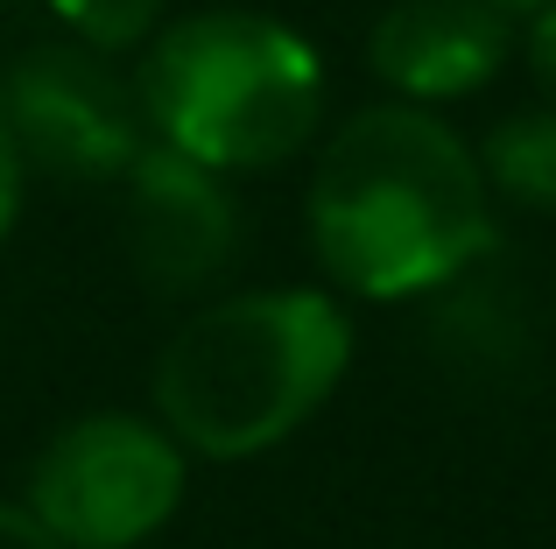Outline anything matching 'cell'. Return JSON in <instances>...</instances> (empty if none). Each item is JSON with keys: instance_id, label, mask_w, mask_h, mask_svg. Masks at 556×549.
<instances>
[{"instance_id": "6da1fadb", "label": "cell", "mask_w": 556, "mask_h": 549, "mask_svg": "<svg viewBox=\"0 0 556 549\" xmlns=\"http://www.w3.org/2000/svg\"><path fill=\"white\" fill-rule=\"evenodd\" d=\"M311 247L367 303H422L501 247L479 149L437 106H359L311 177Z\"/></svg>"}, {"instance_id": "7a4b0ae2", "label": "cell", "mask_w": 556, "mask_h": 549, "mask_svg": "<svg viewBox=\"0 0 556 549\" xmlns=\"http://www.w3.org/2000/svg\"><path fill=\"white\" fill-rule=\"evenodd\" d=\"M353 367V317L325 289H240L184 317L155 359V423L212 465L289 444Z\"/></svg>"}, {"instance_id": "3957f363", "label": "cell", "mask_w": 556, "mask_h": 549, "mask_svg": "<svg viewBox=\"0 0 556 549\" xmlns=\"http://www.w3.org/2000/svg\"><path fill=\"white\" fill-rule=\"evenodd\" d=\"M149 135L190 163L240 177L289 163L325 120V56L311 36L254 8H204L155 36L135 71Z\"/></svg>"}, {"instance_id": "277c9868", "label": "cell", "mask_w": 556, "mask_h": 549, "mask_svg": "<svg viewBox=\"0 0 556 549\" xmlns=\"http://www.w3.org/2000/svg\"><path fill=\"white\" fill-rule=\"evenodd\" d=\"M184 444L149 416H78L42 444L28 472V500L64 549H135L184 508Z\"/></svg>"}, {"instance_id": "5b68a950", "label": "cell", "mask_w": 556, "mask_h": 549, "mask_svg": "<svg viewBox=\"0 0 556 549\" xmlns=\"http://www.w3.org/2000/svg\"><path fill=\"white\" fill-rule=\"evenodd\" d=\"M0 120L14 127L28 169L64 183H121L155 141L135 78L78 36L14 56L0 78Z\"/></svg>"}, {"instance_id": "8992f818", "label": "cell", "mask_w": 556, "mask_h": 549, "mask_svg": "<svg viewBox=\"0 0 556 549\" xmlns=\"http://www.w3.org/2000/svg\"><path fill=\"white\" fill-rule=\"evenodd\" d=\"M121 233L127 261L155 296H198L240 261V197L218 169L149 141L135 169L121 177Z\"/></svg>"}, {"instance_id": "52a82bcc", "label": "cell", "mask_w": 556, "mask_h": 549, "mask_svg": "<svg viewBox=\"0 0 556 549\" xmlns=\"http://www.w3.org/2000/svg\"><path fill=\"white\" fill-rule=\"evenodd\" d=\"M515 50V14L493 0H394L367 36V64L408 106L472 99L501 78Z\"/></svg>"}, {"instance_id": "ba28073f", "label": "cell", "mask_w": 556, "mask_h": 549, "mask_svg": "<svg viewBox=\"0 0 556 549\" xmlns=\"http://www.w3.org/2000/svg\"><path fill=\"white\" fill-rule=\"evenodd\" d=\"M493 191H507L515 205H549L556 212V99L549 106H521L479 149Z\"/></svg>"}, {"instance_id": "9c48e42d", "label": "cell", "mask_w": 556, "mask_h": 549, "mask_svg": "<svg viewBox=\"0 0 556 549\" xmlns=\"http://www.w3.org/2000/svg\"><path fill=\"white\" fill-rule=\"evenodd\" d=\"M50 8H56V22H64L71 36L92 42V50H106V56L149 42L155 22H163V0H50Z\"/></svg>"}, {"instance_id": "30bf717a", "label": "cell", "mask_w": 556, "mask_h": 549, "mask_svg": "<svg viewBox=\"0 0 556 549\" xmlns=\"http://www.w3.org/2000/svg\"><path fill=\"white\" fill-rule=\"evenodd\" d=\"M22 191H28V163H22V149H14V127L0 120V240L22 219Z\"/></svg>"}, {"instance_id": "8fae6325", "label": "cell", "mask_w": 556, "mask_h": 549, "mask_svg": "<svg viewBox=\"0 0 556 549\" xmlns=\"http://www.w3.org/2000/svg\"><path fill=\"white\" fill-rule=\"evenodd\" d=\"M521 36H529V64H535V78L549 85V99H556V0H543V8L529 14V28H521Z\"/></svg>"}, {"instance_id": "7c38bea8", "label": "cell", "mask_w": 556, "mask_h": 549, "mask_svg": "<svg viewBox=\"0 0 556 549\" xmlns=\"http://www.w3.org/2000/svg\"><path fill=\"white\" fill-rule=\"evenodd\" d=\"M0 549H64L22 500H0Z\"/></svg>"}, {"instance_id": "4fadbf2b", "label": "cell", "mask_w": 556, "mask_h": 549, "mask_svg": "<svg viewBox=\"0 0 556 549\" xmlns=\"http://www.w3.org/2000/svg\"><path fill=\"white\" fill-rule=\"evenodd\" d=\"M493 8H507V14H515V22H529V14L543 8V0H493Z\"/></svg>"}]
</instances>
